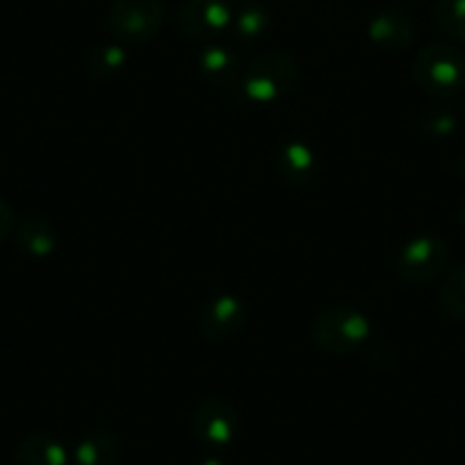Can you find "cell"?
<instances>
[{"label":"cell","mask_w":465,"mask_h":465,"mask_svg":"<svg viewBox=\"0 0 465 465\" xmlns=\"http://www.w3.org/2000/svg\"><path fill=\"white\" fill-rule=\"evenodd\" d=\"M413 80L427 96L456 98L465 89V55L447 44L424 46L413 60Z\"/></svg>","instance_id":"cell-1"},{"label":"cell","mask_w":465,"mask_h":465,"mask_svg":"<svg viewBox=\"0 0 465 465\" xmlns=\"http://www.w3.org/2000/svg\"><path fill=\"white\" fill-rule=\"evenodd\" d=\"M299 66L294 57L285 51H265L252 60L242 71L240 92L256 105H267L288 94L297 84Z\"/></svg>","instance_id":"cell-2"},{"label":"cell","mask_w":465,"mask_h":465,"mask_svg":"<svg viewBox=\"0 0 465 465\" xmlns=\"http://www.w3.org/2000/svg\"><path fill=\"white\" fill-rule=\"evenodd\" d=\"M372 324L368 315L351 306H331L311 326L312 342L329 354H354L370 340Z\"/></svg>","instance_id":"cell-3"},{"label":"cell","mask_w":465,"mask_h":465,"mask_svg":"<svg viewBox=\"0 0 465 465\" xmlns=\"http://www.w3.org/2000/svg\"><path fill=\"white\" fill-rule=\"evenodd\" d=\"M164 21L163 0H112L107 25L119 42L146 44L160 33Z\"/></svg>","instance_id":"cell-4"},{"label":"cell","mask_w":465,"mask_h":465,"mask_svg":"<svg viewBox=\"0 0 465 465\" xmlns=\"http://www.w3.org/2000/svg\"><path fill=\"white\" fill-rule=\"evenodd\" d=\"M232 7L228 0H183L176 15V25L187 39L213 44L231 30Z\"/></svg>","instance_id":"cell-5"},{"label":"cell","mask_w":465,"mask_h":465,"mask_svg":"<svg viewBox=\"0 0 465 465\" xmlns=\"http://www.w3.org/2000/svg\"><path fill=\"white\" fill-rule=\"evenodd\" d=\"M450 253L438 235H418L401 247L397 256V274L411 285L431 283L447 267Z\"/></svg>","instance_id":"cell-6"},{"label":"cell","mask_w":465,"mask_h":465,"mask_svg":"<svg viewBox=\"0 0 465 465\" xmlns=\"http://www.w3.org/2000/svg\"><path fill=\"white\" fill-rule=\"evenodd\" d=\"M194 436L208 447H226L238 431V411L223 397H205L192 415Z\"/></svg>","instance_id":"cell-7"},{"label":"cell","mask_w":465,"mask_h":465,"mask_svg":"<svg viewBox=\"0 0 465 465\" xmlns=\"http://www.w3.org/2000/svg\"><path fill=\"white\" fill-rule=\"evenodd\" d=\"M247 306L235 294H217L199 312V333L210 342H223L242 331Z\"/></svg>","instance_id":"cell-8"},{"label":"cell","mask_w":465,"mask_h":465,"mask_svg":"<svg viewBox=\"0 0 465 465\" xmlns=\"http://www.w3.org/2000/svg\"><path fill=\"white\" fill-rule=\"evenodd\" d=\"M196 66H199L201 75L208 80L213 87L222 89V92H235L242 83V69L235 57V53L228 51L222 44H205L196 55Z\"/></svg>","instance_id":"cell-9"},{"label":"cell","mask_w":465,"mask_h":465,"mask_svg":"<svg viewBox=\"0 0 465 465\" xmlns=\"http://www.w3.org/2000/svg\"><path fill=\"white\" fill-rule=\"evenodd\" d=\"M368 37L374 46L383 51H406L415 42V25L404 12L383 10L372 16L368 25Z\"/></svg>","instance_id":"cell-10"},{"label":"cell","mask_w":465,"mask_h":465,"mask_svg":"<svg viewBox=\"0 0 465 465\" xmlns=\"http://www.w3.org/2000/svg\"><path fill=\"white\" fill-rule=\"evenodd\" d=\"M276 169L290 185H306L317 173V158L311 146L302 140L285 142L276 155Z\"/></svg>","instance_id":"cell-11"},{"label":"cell","mask_w":465,"mask_h":465,"mask_svg":"<svg viewBox=\"0 0 465 465\" xmlns=\"http://www.w3.org/2000/svg\"><path fill=\"white\" fill-rule=\"evenodd\" d=\"M15 465H69V454L55 436L30 433L16 445Z\"/></svg>","instance_id":"cell-12"},{"label":"cell","mask_w":465,"mask_h":465,"mask_svg":"<svg viewBox=\"0 0 465 465\" xmlns=\"http://www.w3.org/2000/svg\"><path fill=\"white\" fill-rule=\"evenodd\" d=\"M122 454V442L107 429H92L80 438L75 447L78 465H114Z\"/></svg>","instance_id":"cell-13"},{"label":"cell","mask_w":465,"mask_h":465,"mask_svg":"<svg viewBox=\"0 0 465 465\" xmlns=\"http://www.w3.org/2000/svg\"><path fill=\"white\" fill-rule=\"evenodd\" d=\"M15 242L28 256L46 258L57 249V232L44 219L28 217L15 228Z\"/></svg>","instance_id":"cell-14"},{"label":"cell","mask_w":465,"mask_h":465,"mask_svg":"<svg viewBox=\"0 0 465 465\" xmlns=\"http://www.w3.org/2000/svg\"><path fill=\"white\" fill-rule=\"evenodd\" d=\"M272 24V15L267 10L265 3L258 0H244L238 10L232 12L231 33L240 39V42H252L261 35L267 33Z\"/></svg>","instance_id":"cell-15"},{"label":"cell","mask_w":465,"mask_h":465,"mask_svg":"<svg viewBox=\"0 0 465 465\" xmlns=\"http://www.w3.org/2000/svg\"><path fill=\"white\" fill-rule=\"evenodd\" d=\"M87 74L96 80H110L122 74L128 64L126 48L119 44H101L87 53Z\"/></svg>","instance_id":"cell-16"},{"label":"cell","mask_w":465,"mask_h":465,"mask_svg":"<svg viewBox=\"0 0 465 465\" xmlns=\"http://www.w3.org/2000/svg\"><path fill=\"white\" fill-rule=\"evenodd\" d=\"M438 299H440L442 312L450 320L465 322V265L456 267L447 274Z\"/></svg>","instance_id":"cell-17"},{"label":"cell","mask_w":465,"mask_h":465,"mask_svg":"<svg viewBox=\"0 0 465 465\" xmlns=\"http://www.w3.org/2000/svg\"><path fill=\"white\" fill-rule=\"evenodd\" d=\"M431 16L442 33L465 42V0H436Z\"/></svg>","instance_id":"cell-18"},{"label":"cell","mask_w":465,"mask_h":465,"mask_svg":"<svg viewBox=\"0 0 465 465\" xmlns=\"http://www.w3.org/2000/svg\"><path fill=\"white\" fill-rule=\"evenodd\" d=\"M420 128L424 131V135L433 137V140L447 137L456 131V116L445 107H427L420 116Z\"/></svg>","instance_id":"cell-19"},{"label":"cell","mask_w":465,"mask_h":465,"mask_svg":"<svg viewBox=\"0 0 465 465\" xmlns=\"http://www.w3.org/2000/svg\"><path fill=\"white\" fill-rule=\"evenodd\" d=\"M16 214L15 208L5 199H0V242H5L10 235H15Z\"/></svg>","instance_id":"cell-20"},{"label":"cell","mask_w":465,"mask_h":465,"mask_svg":"<svg viewBox=\"0 0 465 465\" xmlns=\"http://www.w3.org/2000/svg\"><path fill=\"white\" fill-rule=\"evenodd\" d=\"M459 172H460V176L465 178V144H463V149H460V153H459Z\"/></svg>","instance_id":"cell-21"},{"label":"cell","mask_w":465,"mask_h":465,"mask_svg":"<svg viewBox=\"0 0 465 465\" xmlns=\"http://www.w3.org/2000/svg\"><path fill=\"white\" fill-rule=\"evenodd\" d=\"M459 219H460V228H463V231H465V199H463V203H460V214H459Z\"/></svg>","instance_id":"cell-22"},{"label":"cell","mask_w":465,"mask_h":465,"mask_svg":"<svg viewBox=\"0 0 465 465\" xmlns=\"http://www.w3.org/2000/svg\"><path fill=\"white\" fill-rule=\"evenodd\" d=\"M201 465H222V460H219V459H205Z\"/></svg>","instance_id":"cell-23"},{"label":"cell","mask_w":465,"mask_h":465,"mask_svg":"<svg viewBox=\"0 0 465 465\" xmlns=\"http://www.w3.org/2000/svg\"><path fill=\"white\" fill-rule=\"evenodd\" d=\"M240 3H244V0H240Z\"/></svg>","instance_id":"cell-24"}]
</instances>
